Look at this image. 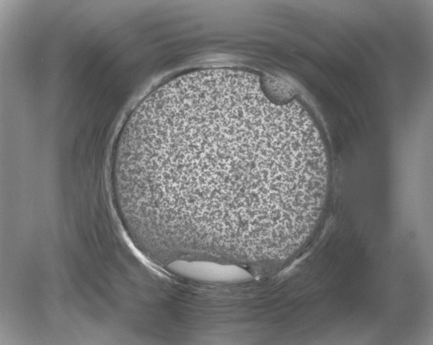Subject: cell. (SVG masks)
I'll return each mask as SVG.
<instances>
[{
	"instance_id": "cell-1",
	"label": "cell",
	"mask_w": 433,
	"mask_h": 345,
	"mask_svg": "<svg viewBox=\"0 0 433 345\" xmlns=\"http://www.w3.org/2000/svg\"><path fill=\"white\" fill-rule=\"evenodd\" d=\"M329 178L321 134L301 103L276 102L258 76L229 68L171 81L144 116L130 167L141 208L162 227L235 250L286 240Z\"/></svg>"
},
{
	"instance_id": "cell-2",
	"label": "cell",
	"mask_w": 433,
	"mask_h": 345,
	"mask_svg": "<svg viewBox=\"0 0 433 345\" xmlns=\"http://www.w3.org/2000/svg\"><path fill=\"white\" fill-rule=\"evenodd\" d=\"M170 269L191 279L212 282H237L248 280L251 274L236 264L210 260H177L171 262Z\"/></svg>"
}]
</instances>
